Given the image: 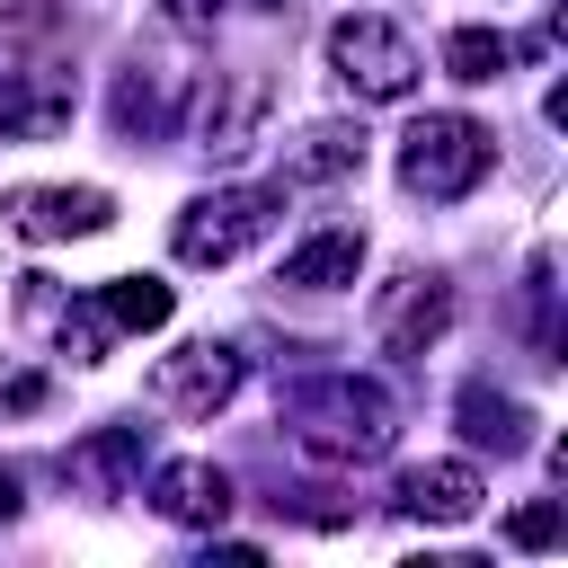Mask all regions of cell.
Here are the masks:
<instances>
[{
    "mask_svg": "<svg viewBox=\"0 0 568 568\" xmlns=\"http://www.w3.org/2000/svg\"><path fill=\"white\" fill-rule=\"evenodd\" d=\"M9 231L18 240H89L115 222V195L106 186H9Z\"/></svg>",
    "mask_w": 568,
    "mask_h": 568,
    "instance_id": "obj_7",
    "label": "cell"
},
{
    "mask_svg": "<svg viewBox=\"0 0 568 568\" xmlns=\"http://www.w3.org/2000/svg\"><path fill=\"white\" fill-rule=\"evenodd\" d=\"M462 435L479 444V453H524L532 444V408L524 399H506V390H462Z\"/></svg>",
    "mask_w": 568,
    "mask_h": 568,
    "instance_id": "obj_15",
    "label": "cell"
},
{
    "mask_svg": "<svg viewBox=\"0 0 568 568\" xmlns=\"http://www.w3.org/2000/svg\"><path fill=\"white\" fill-rule=\"evenodd\" d=\"M506 62H515V44H506L497 27H453V36H444V71H453V80H470V89H479V80H497Z\"/></svg>",
    "mask_w": 568,
    "mask_h": 568,
    "instance_id": "obj_18",
    "label": "cell"
},
{
    "mask_svg": "<svg viewBox=\"0 0 568 568\" xmlns=\"http://www.w3.org/2000/svg\"><path fill=\"white\" fill-rule=\"evenodd\" d=\"M257 106H266V71H231V89L204 98V151H248Z\"/></svg>",
    "mask_w": 568,
    "mask_h": 568,
    "instance_id": "obj_16",
    "label": "cell"
},
{
    "mask_svg": "<svg viewBox=\"0 0 568 568\" xmlns=\"http://www.w3.org/2000/svg\"><path fill=\"white\" fill-rule=\"evenodd\" d=\"M506 541H515V550H550V541H559V497L515 506V515H506Z\"/></svg>",
    "mask_w": 568,
    "mask_h": 568,
    "instance_id": "obj_19",
    "label": "cell"
},
{
    "mask_svg": "<svg viewBox=\"0 0 568 568\" xmlns=\"http://www.w3.org/2000/svg\"><path fill=\"white\" fill-rule=\"evenodd\" d=\"M257 9H284V0H257Z\"/></svg>",
    "mask_w": 568,
    "mask_h": 568,
    "instance_id": "obj_23",
    "label": "cell"
},
{
    "mask_svg": "<svg viewBox=\"0 0 568 568\" xmlns=\"http://www.w3.org/2000/svg\"><path fill=\"white\" fill-rule=\"evenodd\" d=\"M364 169V124H302L284 142V186H328Z\"/></svg>",
    "mask_w": 568,
    "mask_h": 568,
    "instance_id": "obj_14",
    "label": "cell"
},
{
    "mask_svg": "<svg viewBox=\"0 0 568 568\" xmlns=\"http://www.w3.org/2000/svg\"><path fill=\"white\" fill-rule=\"evenodd\" d=\"M355 275H364V231L355 222H328V231H311V240L284 248V275L275 284H293V293H346Z\"/></svg>",
    "mask_w": 568,
    "mask_h": 568,
    "instance_id": "obj_13",
    "label": "cell"
},
{
    "mask_svg": "<svg viewBox=\"0 0 568 568\" xmlns=\"http://www.w3.org/2000/svg\"><path fill=\"white\" fill-rule=\"evenodd\" d=\"M142 462H151V426H98V435H80V444L62 453V470H71L89 497H124V488L142 479Z\"/></svg>",
    "mask_w": 568,
    "mask_h": 568,
    "instance_id": "obj_11",
    "label": "cell"
},
{
    "mask_svg": "<svg viewBox=\"0 0 568 568\" xmlns=\"http://www.w3.org/2000/svg\"><path fill=\"white\" fill-rule=\"evenodd\" d=\"M479 506H488V479L470 462H417V470H399V515H417V524H470Z\"/></svg>",
    "mask_w": 568,
    "mask_h": 568,
    "instance_id": "obj_12",
    "label": "cell"
},
{
    "mask_svg": "<svg viewBox=\"0 0 568 568\" xmlns=\"http://www.w3.org/2000/svg\"><path fill=\"white\" fill-rule=\"evenodd\" d=\"M18 515V470H0V524Z\"/></svg>",
    "mask_w": 568,
    "mask_h": 568,
    "instance_id": "obj_22",
    "label": "cell"
},
{
    "mask_svg": "<svg viewBox=\"0 0 568 568\" xmlns=\"http://www.w3.org/2000/svg\"><path fill=\"white\" fill-rule=\"evenodd\" d=\"M151 515L186 524V532H213L231 515V470L222 462H160L151 470Z\"/></svg>",
    "mask_w": 568,
    "mask_h": 568,
    "instance_id": "obj_10",
    "label": "cell"
},
{
    "mask_svg": "<svg viewBox=\"0 0 568 568\" xmlns=\"http://www.w3.org/2000/svg\"><path fill=\"white\" fill-rule=\"evenodd\" d=\"M178 115H186V71H169V62H124L115 71V133L142 151V142H169L178 133Z\"/></svg>",
    "mask_w": 568,
    "mask_h": 568,
    "instance_id": "obj_8",
    "label": "cell"
},
{
    "mask_svg": "<svg viewBox=\"0 0 568 568\" xmlns=\"http://www.w3.org/2000/svg\"><path fill=\"white\" fill-rule=\"evenodd\" d=\"M328 71L355 89V106H399V98H417V80H426L417 44H408L390 18H373V9H355V18L328 27Z\"/></svg>",
    "mask_w": 568,
    "mask_h": 568,
    "instance_id": "obj_4",
    "label": "cell"
},
{
    "mask_svg": "<svg viewBox=\"0 0 568 568\" xmlns=\"http://www.w3.org/2000/svg\"><path fill=\"white\" fill-rule=\"evenodd\" d=\"M284 426L311 462H382L390 435H399V408L364 373H311V382L284 390Z\"/></svg>",
    "mask_w": 568,
    "mask_h": 568,
    "instance_id": "obj_1",
    "label": "cell"
},
{
    "mask_svg": "<svg viewBox=\"0 0 568 568\" xmlns=\"http://www.w3.org/2000/svg\"><path fill=\"white\" fill-rule=\"evenodd\" d=\"M488 160H497V133L479 115H453V106L444 115H417L399 133V186L426 195V204H462L488 178Z\"/></svg>",
    "mask_w": 568,
    "mask_h": 568,
    "instance_id": "obj_3",
    "label": "cell"
},
{
    "mask_svg": "<svg viewBox=\"0 0 568 568\" xmlns=\"http://www.w3.org/2000/svg\"><path fill=\"white\" fill-rule=\"evenodd\" d=\"M275 213H284V186H213L178 213L169 248H178V266H231L240 248H257L275 231Z\"/></svg>",
    "mask_w": 568,
    "mask_h": 568,
    "instance_id": "obj_5",
    "label": "cell"
},
{
    "mask_svg": "<svg viewBox=\"0 0 568 568\" xmlns=\"http://www.w3.org/2000/svg\"><path fill=\"white\" fill-rule=\"evenodd\" d=\"M98 311H106V328H169L178 293H169L160 275H106V284H98Z\"/></svg>",
    "mask_w": 568,
    "mask_h": 568,
    "instance_id": "obj_17",
    "label": "cell"
},
{
    "mask_svg": "<svg viewBox=\"0 0 568 568\" xmlns=\"http://www.w3.org/2000/svg\"><path fill=\"white\" fill-rule=\"evenodd\" d=\"M453 328V284L444 275H399L390 293H382V311H373V337H382V355H426L435 337Z\"/></svg>",
    "mask_w": 568,
    "mask_h": 568,
    "instance_id": "obj_9",
    "label": "cell"
},
{
    "mask_svg": "<svg viewBox=\"0 0 568 568\" xmlns=\"http://www.w3.org/2000/svg\"><path fill=\"white\" fill-rule=\"evenodd\" d=\"M44 399H53V382H44L36 364H9V355H0V408H18V417H36Z\"/></svg>",
    "mask_w": 568,
    "mask_h": 568,
    "instance_id": "obj_20",
    "label": "cell"
},
{
    "mask_svg": "<svg viewBox=\"0 0 568 568\" xmlns=\"http://www.w3.org/2000/svg\"><path fill=\"white\" fill-rule=\"evenodd\" d=\"M231 390H240V355L213 346V337H195V346L151 364V399L169 417H213V408H231Z\"/></svg>",
    "mask_w": 568,
    "mask_h": 568,
    "instance_id": "obj_6",
    "label": "cell"
},
{
    "mask_svg": "<svg viewBox=\"0 0 568 568\" xmlns=\"http://www.w3.org/2000/svg\"><path fill=\"white\" fill-rule=\"evenodd\" d=\"M71 53L53 44V9H9L0 18V133L44 142L71 124Z\"/></svg>",
    "mask_w": 568,
    "mask_h": 568,
    "instance_id": "obj_2",
    "label": "cell"
},
{
    "mask_svg": "<svg viewBox=\"0 0 568 568\" xmlns=\"http://www.w3.org/2000/svg\"><path fill=\"white\" fill-rule=\"evenodd\" d=\"M222 9H231V0H160V18H169V27H186V36H204Z\"/></svg>",
    "mask_w": 568,
    "mask_h": 568,
    "instance_id": "obj_21",
    "label": "cell"
}]
</instances>
